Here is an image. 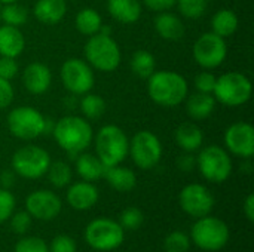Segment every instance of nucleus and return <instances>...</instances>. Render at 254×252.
Here are the masks:
<instances>
[{"instance_id": "nucleus-1", "label": "nucleus", "mask_w": 254, "mask_h": 252, "mask_svg": "<svg viewBox=\"0 0 254 252\" xmlns=\"http://www.w3.org/2000/svg\"><path fill=\"white\" fill-rule=\"evenodd\" d=\"M52 135L57 144L74 157L89 147L92 141V128L83 117L64 116L55 122Z\"/></svg>"}, {"instance_id": "nucleus-2", "label": "nucleus", "mask_w": 254, "mask_h": 252, "mask_svg": "<svg viewBox=\"0 0 254 252\" xmlns=\"http://www.w3.org/2000/svg\"><path fill=\"white\" fill-rule=\"evenodd\" d=\"M188 91L189 88L186 79L176 71H153V74L149 77L147 92L158 105L176 107L186 100Z\"/></svg>"}, {"instance_id": "nucleus-3", "label": "nucleus", "mask_w": 254, "mask_h": 252, "mask_svg": "<svg viewBox=\"0 0 254 252\" xmlns=\"http://www.w3.org/2000/svg\"><path fill=\"white\" fill-rule=\"evenodd\" d=\"M129 150V140L127 134L116 125L103 126L95 137V151L101 163L109 166L121 165Z\"/></svg>"}, {"instance_id": "nucleus-4", "label": "nucleus", "mask_w": 254, "mask_h": 252, "mask_svg": "<svg viewBox=\"0 0 254 252\" xmlns=\"http://www.w3.org/2000/svg\"><path fill=\"white\" fill-rule=\"evenodd\" d=\"M190 242H193L199 250L207 252H217L223 250L231 238L228 224L211 215L196 218L190 229Z\"/></svg>"}, {"instance_id": "nucleus-5", "label": "nucleus", "mask_w": 254, "mask_h": 252, "mask_svg": "<svg viewBox=\"0 0 254 252\" xmlns=\"http://www.w3.org/2000/svg\"><path fill=\"white\" fill-rule=\"evenodd\" d=\"M85 241L86 244L100 252H109L118 250L125 241L124 227L106 217H100L92 220L85 229Z\"/></svg>"}, {"instance_id": "nucleus-6", "label": "nucleus", "mask_w": 254, "mask_h": 252, "mask_svg": "<svg viewBox=\"0 0 254 252\" xmlns=\"http://www.w3.org/2000/svg\"><path fill=\"white\" fill-rule=\"evenodd\" d=\"M85 58L94 68L109 73L121 64V49L112 36L97 33L89 36L85 45Z\"/></svg>"}, {"instance_id": "nucleus-7", "label": "nucleus", "mask_w": 254, "mask_h": 252, "mask_svg": "<svg viewBox=\"0 0 254 252\" xmlns=\"http://www.w3.org/2000/svg\"><path fill=\"white\" fill-rule=\"evenodd\" d=\"M252 82L246 74L231 71L216 79L213 97L225 105L238 107L252 98Z\"/></svg>"}, {"instance_id": "nucleus-8", "label": "nucleus", "mask_w": 254, "mask_h": 252, "mask_svg": "<svg viewBox=\"0 0 254 252\" xmlns=\"http://www.w3.org/2000/svg\"><path fill=\"white\" fill-rule=\"evenodd\" d=\"M201 175L210 183H225L232 174V159L229 153L219 146H207L196 157Z\"/></svg>"}, {"instance_id": "nucleus-9", "label": "nucleus", "mask_w": 254, "mask_h": 252, "mask_svg": "<svg viewBox=\"0 0 254 252\" xmlns=\"http://www.w3.org/2000/svg\"><path fill=\"white\" fill-rule=\"evenodd\" d=\"M51 165L49 153L37 146H25L12 156V169L16 175L27 180L43 177Z\"/></svg>"}, {"instance_id": "nucleus-10", "label": "nucleus", "mask_w": 254, "mask_h": 252, "mask_svg": "<svg viewBox=\"0 0 254 252\" xmlns=\"http://www.w3.org/2000/svg\"><path fill=\"white\" fill-rule=\"evenodd\" d=\"M7 128L10 134L19 140H34L43 135L45 116L33 107L21 105L7 114Z\"/></svg>"}, {"instance_id": "nucleus-11", "label": "nucleus", "mask_w": 254, "mask_h": 252, "mask_svg": "<svg viewBox=\"0 0 254 252\" xmlns=\"http://www.w3.org/2000/svg\"><path fill=\"white\" fill-rule=\"evenodd\" d=\"M128 154L140 169H152L162 157V144L153 132L140 131L131 138Z\"/></svg>"}, {"instance_id": "nucleus-12", "label": "nucleus", "mask_w": 254, "mask_h": 252, "mask_svg": "<svg viewBox=\"0 0 254 252\" xmlns=\"http://www.w3.org/2000/svg\"><path fill=\"white\" fill-rule=\"evenodd\" d=\"M61 80L68 92L73 95H85L94 88V73L91 65L79 58L64 61L61 67Z\"/></svg>"}, {"instance_id": "nucleus-13", "label": "nucleus", "mask_w": 254, "mask_h": 252, "mask_svg": "<svg viewBox=\"0 0 254 252\" xmlns=\"http://www.w3.org/2000/svg\"><path fill=\"white\" fill-rule=\"evenodd\" d=\"M228 55V46L225 37L217 36L216 33H204L193 45V58L195 61L207 70L222 65Z\"/></svg>"}, {"instance_id": "nucleus-14", "label": "nucleus", "mask_w": 254, "mask_h": 252, "mask_svg": "<svg viewBox=\"0 0 254 252\" xmlns=\"http://www.w3.org/2000/svg\"><path fill=\"white\" fill-rule=\"evenodd\" d=\"M179 203L189 217L201 218L210 215L214 208L213 193L202 184H188L179 195Z\"/></svg>"}, {"instance_id": "nucleus-15", "label": "nucleus", "mask_w": 254, "mask_h": 252, "mask_svg": "<svg viewBox=\"0 0 254 252\" xmlns=\"http://www.w3.org/2000/svg\"><path fill=\"white\" fill-rule=\"evenodd\" d=\"M63 209V202L51 190H36L30 193L25 199V211L31 218L40 221H51L60 215Z\"/></svg>"}, {"instance_id": "nucleus-16", "label": "nucleus", "mask_w": 254, "mask_h": 252, "mask_svg": "<svg viewBox=\"0 0 254 252\" xmlns=\"http://www.w3.org/2000/svg\"><path fill=\"white\" fill-rule=\"evenodd\" d=\"M226 149L243 159H250L254 154V129L250 123L238 122L231 125L225 132Z\"/></svg>"}, {"instance_id": "nucleus-17", "label": "nucleus", "mask_w": 254, "mask_h": 252, "mask_svg": "<svg viewBox=\"0 0 254 252\" xmlns=\"http://www.w3.org/2000/svg\"><path fill=\"white\" fill-rule=\"evenodd\" d=\"M98 189L89 181H79L68 187L67 203L76 211H86L98 202Z\"/></svg>"}, {"instance_id": "nucleus-18", "label": "nucleus", "mask_w": 254, "mask_h": 252, "mask_svg": "<svg viewBox=\"0 0 254 252\" xmlns=\"http://www.w3.org/2000/svg\"><path fill=\"white\" fill-rule=\"evenodd\" d=\"M52 74L51 70L42 62H31L22 73V83L25 89L33 95L45 94L51 86Z\"/></svg>"}, {"instance_id": "nucleus-19", "label": "nucleus", "mask_w": 254, "mask_h": 252, "mask_svg": "<svg viewBox=\"0 0 254 252\" xmlns=\"http://www.w3.org/2000/svg\"><path fill=\"white\" fill-rule=\"evenodd\" d=\"M24 46V34L18 27L0 25V56L16 58L22 53Z\"/></svg>"}, {"instance_id": "nucleus-20", "label": "nucleus", "mask_w": 254, "mask_h": 252, "mask_svg": "<svg viewBox=\"0 0 254 252\" xmlns=\"http://www.w3.org/2000/svg\"><path fill=\"white\" fill-rule=\"evenodd\" d=\"M67 12L65 0H37L33 9L37 21L46 25L58 24Z\"/></svg>"}, {"instance_id": "nucleus-21", "label": "nucleus", "mask_w": 254, "mask_h": 252, "mask_svg": "<svg viewBox=\"0 0 254 252\" xmlns=\"http://www.w3.org/2000/svg\"><path fill=\"white\" fill-rule=\"evenodd\" d=\"M109 13L122 24H134L141 16L140 0H107Z\"/></svg>"}, {"instance_id": "nucleus-22", "label": "nucleus", "mask_w": 254, "mask_h": 252, "mask_svg": "<svg viewBox=\"0 0 254 252\" xmlns=\"http://www.w3.org/2000/svg\"><path fill=\"white\" fill-rule=\"evenodd\" d=\"M155 30L162 39L171 40V42L180 40L186 33L185 24L182 22V19L168 12L159 13L155 18Z\"/></svg>"}, {"instance_id": "nucleus-23", "label": "nucleus", "mask_w": 254, "mask_h": 252, "mask_svg": "<svg viewBox=\"0 0 254 252\" xmlns=\"http://www.w3.org/2000/svg\"><path fill=\"white\" fill-rule=\"evenodd\" d=\"M176 143L182 150H185L188 153L196 151L201 149V146L204 143L202 131L195 123L185 122L176 131Z\"/></svg>"}, {"instance_id": "nucleus-24", "label": "nucleus", "mask_w": 254, "mask_h": 252, "mask_svg": "<svg viewBox=\"0 0 254 252\" xmlns=\"http://www.w3.org/2000/svg\"><path fill=\"white\" fill-rule=\"evenodd\" d=\"M216 108V98L211 94L196 92L188 98L186 110L190 119L193 120H204L213 114Z\"/></svg>"}, {"instance_id": "nucleus-25", "label": "nucleus", "mask_w": 254, "mask_h": 252, "mask_svg": "<svg viewBox=\"0 0 254 252\" xmlns=\"http://www.w3.org/2000/svg\"><path fill=\"white\" fill-rule=\"evenodd\" d=\"M104 178L107 180V183L110 184L112 189H115L118 192H124V193L131 192L137 184V177H135L134 171L129 168H124L121 165L106 168Z\"/></svg>"}, {"instance_id": "nucleus-26", "label": "nucleus", "mask_w": 254, "mask_h": 252, "mask_svg": "<svg viewBox=\"0 0 254 252\" xmlns=\"http://www.w3.org/2000/svg\"><path fill=\"white\" fill-rule=\"evenodd\" d=\"M76 171L83 181L94 183L100 180L101 177H104L106 166L101 163V160L97 156L82 151L77 154V159H76Z\"/></svg>"}, {"instance_id": "nucleus-27", "label": "nucleus", "mask_w": 254, "mask_h": 252, "mask_svg": "<svg viewBox=\"0 0 254 252\" xmlns=\"http://www.w3.org/2000/svg\"><path fill=\"white\" fill-rule=\"evenodd\" d=\"M211 28L213 33H216L220 37H229L232 36L238 28V16L231 9H220L214 13L211 19Z\"/></svg>"}, {"instance_id": "nucleus-28", "label": "nucleus", "mask_w": 254, "mask_h": 252, "mask_svg": "<svg viewBox=\"0 0 254 252\" xmlns=\"http://www.w3.org/2000/svg\"><path fill=\"white\" fill-rule=\"evenodd\" d=\"M76 28L85 34V36H94L100 31V27L103 25V19L100 13L92 7H85L77 12L74 19Z\"/></svg>"}, {"instance_id": "nucleus-29", "label": "nucleus", "mask_w": 254, "mask_h": 252, "mask_svg": "<svg viewBox=\"0 0 254 252\" xmlns=\"http://www.w3.org/2000/svg\"><path fill=\"white\" fill-rule=\"evenodd\" d=\"M156 68L155 56L147 50H137L131 58V70L141 79H149Z\"/></svg>"}, {"instance_id": "nucleus-30", "label": "nucleus", "mask_w": 254, "mask_h": 252, "mask_svg": "<svg viewBox=\"0 0 254 252\" xmlns=\"http://www.w3.org/2000/svg\"><path fill=\"white\" fill-rule=\"evenodd\" d=\"M48 180L49 183L57 187V189H63V187H67L70 183H71V177H73V172H71V168L65 163V162H51L48 171Z\"/></svg>"}, {"instance_id": "nucleus-31", "label": "nucleus", "mask_w": 254, "mask_h": 252, "mask_svg": "<svg viewBox=\"0 0 254 252\" xmlns=\"http://www.w3.org/2000/svg\"><path fill=\"white\" fill-rule=\"evenodd\" d=\"M27 19H28V10L16 1L4 4V7L0 10V21H3L6 25L19 28L27 22Z\"/></svg>"}, {"instance_id": "nucleus-32", "label": "nucleus", "mask_w": 254, "mask_h": 252, "mask_svg": "<svg viewBox=\"0 0 254 252\" xmlns=\"http://www.w3.org/2000/svg\"><path fill=\"white\" fill-rule=\"evenodd\" d=\"M80 110L83 116L89 120L100 119L106 111V102L100 95L95 94H85V97L80 101Z\"/></svg>"}, {"instance_id": "nucleus-33", "label": "nucleus", "mask_w": 254, "mask_h": 252, "mask_svg": "<svg viewBox=\"0 0 254 252\" xmlns=\"http://www.w3.org/2000/svg\"><path fill=\"white\" fill-rule=\"evenodd\" d=\"M190 238L180 230L171 232L170 235H167L164 241L165 252H188L190 250Z\"/></svg>"}, {"instance_id": "nucleus-34", "label": "nucleus", "mask_w": 254, "mask_h": 252, "mask_svg": "<svg viewBox=\"0 0 254 252\" xmlns=\"http://www.w3.org/2000/svg\"><path fill=\"white\" fill-rule=\"evenodd\" d=\"M176 4L179 6V10L183 16L196 19L201 18L207 10L208 0H177Z\"/></svg>"}, {"instance_id": "nucleus-35", "label": "nucleus", "mask_w": 254, "mask_h": 252, "mask_svg": "<svg viewBox=\"0 0 254 252\" xmlns=\"http://www.w3.org/2000/svg\"><path fill=\"white\" fill-rule=\"evenodd\" d=\"M143 221H144L143 212L135 206H129L121 212L118 223L124 227V230H137L143 224Z\"/></svg>"}, {"instance_id": "nucleus-36", "label": "nucleus", "mask_w": 254, "mask_h": 252, "mask_svg": "<svg viewBox=\"0 0 254 252\" xmlns=\"http://www.w3.org/2000/svg\"><path fill=\"white\" fill-rule=\"evenodd\" d=\"M13 252H49V247L40 238L27 236L16 242Z\"/></svg>"}, {"instance_id": "nucleus-37", "label": "nucleus", "mask_w": 254, "mask_h": 252, "mask_svg": "<svg viewBox=\"0 0 254 252\" xmlns=\"http://www.w3.org/2000/svg\"><path fill=\"white\" fill-rule=\"evenodd\" d=\"M10 229L16 235H25L31 227V217L27 211H19L10 215Z\"/></svg>"}, {"instance_id": "nucleus-38", "label": "nucleus", "mask_w": 254, "mask_h": 252, "mask_svg": "<svg viewBox=\"0 0 254 252\" xmlns=\"http://www.w3.org/2000/svg\"><path fill=\"white\" fill-rule=\"evenodd\" d=\"M15 209V198L7 189H0V224L7 221Z\"/></svg>"}, {"instance_id": "nucleus-39", "label": "nucleus", "mask_w": 254, "mask_h": 252, "mask_svg": "<svg viewBox=\"0 0 254 252\" xmlns=\"http://www.w3.org/2000/svg\"><path fill=\"white\" fill-rule=\"evenodd\" d=\"M77 247L73 238L67 235H58L52 239L49 245V252H76Z\"/></svg>"}, {"instance_id": "nucleus-40", "label": "nucleus", "mask_w": 254, "mask_h": 252, "mask_svg": "<svg viewBox=\"0 0 254 252\" xmlns=\"http://www.w3.org/2000/svg\"><path fill=\"white\" fill-rule=\"evenodd\" d=\"M216 76L211 73H199L195 77V86L198 89V92H204V94H213L214 86H216Z\"/></svg>"}, {"instance_id": "nucleus-41", "label": "nucleus", "mask_w": 254, "mask_h": 252, "mask_svg": "<svg viewBox=\"0 0 254 252\" xmlns=\"http://www.w3.org/2000/svg\"><path fill=\"white\" fill-rule=\"evenodd\" d=\"M16 73H18V64L15 58L0 56V77L10 80L16 76Z\"/></svg>"}, {"instance_id": "nucleus-42", "label": "nucleus", "mask_w": 254, "mask_h": 252, "mask_svg": "<svg viewBox=\"0 0 254 252\" xmlns=\"http://www.w3.org/2000/svg\"><path fill=\"white\" fill-rule=\"evenodd\" d=\"M13 101V88L10 85V80L0 77V110L10 105Z\"/></svg>"}, {"instance_id": "nucleus-43", "label": "nucleus", "mask_w": 254, "mask_h": 252, "mask_svg": "<svg viewBox=\"0 0 254 252\" xmlns=\"http://www.w3.org/2000/svg\"><path fill=\"white\" fill-rule=\"evenodd\" d=\"M149 9L156 10V12H162V10H168L171 9L177 0H141Z\"/></svg>"}, {"instance_id": "nucleus-44", "label": "nucleus", "mask_w": 254, "mask_h": 252, "mask_svg": "<svg viewBox=\"0 0 254 252\" xmlns=\"http://www.w3.org/2000/svg\"><path fill=\"white\" fill-rule=\"evenodd\" d=\"M177 165L182 171L185 172H190L195 165H196V159L192 156V154H185V156H180L179 160H177Z\"/></svg>"}, {"instance_id": "nucleus-45", "label": "nucleus", "mask_w": 254, "mask_h": 252, "mask_svg": "<svg viewBox=\"0 0 254 252\" xmlns=\"http://www.w3.org/2000/svg\"><path fill=\"white\" fill-rule=\"evenodd\" d=\"M243 211H244L246 218H247L250 223H253L254 221V195L253 193H250V195L246 198L244 205H243Z\"/></svg>"}, {"instance_id": "nucleus-46", "label": "nucleus", "mask_w": 254, "mask_h": 252, "mask_svg": "<svg viewBox=\"0 0 254 252\" xmlns=\"http://www.w3.org/2000/svg\"><path fill=\"white\" fill-rule=\"evenodd\" d=\"M13 181H15L13 172H10V171H3V172L0 174V186H1V189H7V190H9V189L12 187Z\"/></svg>"}, {"instance_id": "nucleus-47", "label": "nucleus", "mask_w": 254, "mask_h": 252, "mask_svg": "<svg viewBox=\"0 0 254 252\" xmlns=\"http://www.w3.org/2000/svg\"><path fill=\"white\" fill-rule=\"evenodd\" d=\"M101 34H106V36H112V27H107V25H101L100 27V31Z\"/></svg>"}, {"instance_id": "nucleus-48", "label": "nucleus", "mask_w": 254, "mask_h": 252, "mask_svg": "<svg viewBox=\"0 0 254 252\" xmlns=\"http://www.w3.org/2000/svg\"><path fill=\"white\" fill-rule=\"evenodd\" d=\"M15 1H18V0H0V3H3V4H7V3H15Z\"/></svg>"}]
</instances>
